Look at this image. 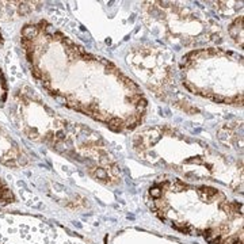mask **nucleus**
Here are the masks:
<instances>
[{
	"label": "nucleus",
	"mask_w": 244,
	"mask_h": 244,
	"mask_svg": "<svg viewBox=\"0 0 244 244\" xmlns=\"http://www.w3.org/2000/svg\"><path fill=\"white\" fill-rule=\"evenodd\" d=\"M0 161L8 165L26 163V155L18 148V145L2 129H0Z\"/></svg>",
	"instance_id": "f257e3e1"
},
{
	"label": "nucleus",
	"mask_w": 244,
	"mask_h": 244,
	"mask_svg": "<svg viewBox=\"0 0 244 244\" xmlns=\"http://www.w3.org/2000/svg\"><path fill=\"white\" fill-rule=\"evenodd\" d=\"M6 100H7V84L3 77V73L0 72V106H3Z\"/></svg>",
	"instance_id": "f03ea898"
},
{
	"label": "nucleus",
	"mask_w": 244,
	"mask_h": 244,
	"mask_svg": "<svg viewBox=\"0 0 244 244\" xmlns=\"http://www.w3.org/2000/svg\"><path fill=\"white\" fill-rule=\"evenodd\" d=\"M0 43H2V33H0Z\"/></svg>",
	"instance_id": "7ed1b4c3"
}]
</instances>
